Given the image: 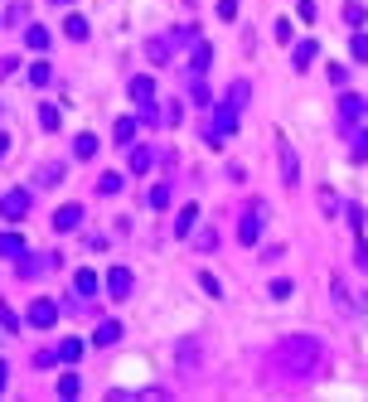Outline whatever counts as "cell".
I'll return each instance as SVG.
<instances>
[{
	"label": "cell",
	"mask_w": 368,
	"mask_h": 402,
	"mask_svg": "<svg viewBox=\"0 0 368 402\" xmlns=\"http://www.w3.org/2000/svg\"><path fill=\"white\" fill-rule=\"evenodd\" d=\"M121 185H126V180H121L116 170H107V175L97 180V194H121Z\"/></svg>",
	"instance_id": "4316f807"
},
{
	"label": "cell",
	"mask_w": 368,
	"mask_h": 402,
	"mask_svg": "<svg viewBox=\"0 0 368 402\" xmlns=\"http://www.w3.org/2000/svg\"><path fill=\"white\" fill-rule=\"evenodd\" d=\"M272 359L291 373V378H310V373L320 369L325 349H320V339H315V334H286V339L272 349Z\"/></svg>",
	"instance_id": "6da1fadb"
},
{
	"label": "cell",
	"mask_w": 368,
	"mask_h": 402,
	"mask_svg": "<svg viewBox=\"0 0 368 402\" xmlns=\"http://www.w3.org/2000/svg\"><path fill=\"white\" fill-rule=\"evenodd\" d=\"M5 373H10V369H5V364H0V388H5Z\"/></svg>",
	"instance_id": "c3c4849f"
},
{
	"label": "cell",
	"mask_w": 368,
	"mask_h": 402,
	"mask_svg": "<svg viewBox=\"0 0 368 402\" xmlns=\"http://www.w3.org/2000/svg\"><path fill=\"white\" fill-rule=\"evenodd\" d=\"M83 359V339H63L59 344V364H78Z\"/></svg>",
	"instance_id": "603a6c76"
},
{
	"label": "cell",
	"mask_w": 368,
	"mask_h": 402,
	"mask_svg": "<svg viewBox=\"0 0 368 402\" xmlns=\"http://www.w3.org/2000/svg\"><path fill=\"white\" fill-rule=\"evenodd\" d=\"M0 257L20 262V257H24V238H20V233H0Z\"/></svg>",
	"instance_id": "ac0fdd59"
},
{
	"label": "cell",
	"mask_w": 368,
	"mask_h": 402,
	"mask_svg": "<svg viewBox=\"0 0 368 402\" xmlns=\"http://www.w3.org/2000/svg\"><path fill=\"white\" fill-rule=\"evenodd\" d=\"M59 180H63V165H44V170L34 175V185H44V190H54Z\"/></svg>",
	"instance_id": "484cf974"
},
{
	"label": "cell",
	"mask_w": 368,
	"mask_h": 402,
	"mask_svg": "<svg viewBox=\"0 0 368 402\" xmlns=\"http://www.w3.org/2000/svg\"><path fill=\"white\" fill-rule=\"evenodd\" d=\"M180 121V102H165V111H160V126H175Z\"/></svg>",
	"instance_id": "74e56055"
},
{
	"label": "cell",
	"mask_w": 368,
	"mask_h": 402,
	"mask_svg": "<svg viewBox=\"0 0 368 402\" xmlns=\"http://www.w3.org/2000/svg\"><path fill=\"white\" fill-rule=\"evenodd\" d=\"M49 364H59V349H54V354H49V349L34 354V369H49Z\"/></svg>",
	"instance_id": "60d3db41"
},
{
	"label": "cell",
	"mask_w": 368,
	"mask_h": 402,
	"mask_svg": "<svg viewBox=\"0 0 368 402\" xmlns=\"http://www.w3.org/2000/svg\"><path fill=\"white\" fill-rule=\"evenodd\" d=\"M276 44H291V20H276Z\"/></svg>",
	"instance_id": "ee69618b"
},
{
	"label": "cell",
	"mask_w": 368,
	"mask_h": 402,
	"mask_svg": "<svg viewBox=\"0 0 368 402\" xmlns=\"http://www.w3.org/2000/svg\"><path fill=\"white\" fill-rule=\"evenodd\" d=\"M368 155V131H359V136H354V160H364Z\"/></svg>",
	"instance_id": "7bdbcfd3"
},
{
	"label": "cell",
	"mask_w": 368,
	"mask_h": 402,
	"mask_svg": "<svg viewBox=\"0 0 368 402\" xmlns=\"http://www.w3.org/2000/svg\"><path fill=\"white\" fill-rule=\"evenodd\" d=\"M24 213H29V194H24V190H10V194H0V218H5V223H20Z\"/></svg>",
	"instance_id": "52a82bcc"
},
{
	"label": "cell",
	"mask_w": 368,
	"mask_h": 402,
	"mask_svg": "<svg viewBox=\"0 0 368 402\" xmlns=\"http://www.w3.org/2000/svg\"><path fill=\"white\" fill-rule=\"evenodd\" d=\"M218 20H238V0H218Z\"/></svg>",
	"instance_id": "b9f144b4"
},
{
	"label": "cell",
	"mask_w": 368,
	"mask_h": 402,
	"mask_svg": "<svg viewBox=\"0 0 368 402\" xmlns=\"http://www.w3.org/2000/svg\"><path fill=\"white\" fill-rule=\"evenodd\" d=\"M247 98H252V88H247V83H233V88H228V107H238V111H243Z\"/></svg>",
	"instance_id": "f1b7e54d"
},
{
	"label": "cell",
	"mask_w": 368,
	"mask_h": 402,
	"mask_svg": "<svg viewBox=\"0 0 368 402\" xmlns=\"http://www.w3.org/2000/svg\"><path fill=\"white\" fill-rule=\"evenodd\" d=\"M296 15H300V20H315V0H300V5H296Z\"/></svg>",
	"instance_id": "bcb514c9"
},
{
	"label": "cell",
	"mask_w": 368,
	"mask_h": 402,
	"mask_svg": "<svg viewBox=\"0 0 368 402\" xmlns=\"http://www.w3.org/2000/svg\"><path fill=\"white\" fill-rule=\"evenodd\" d=\"M315 54H320V44H315V39H300V44H296V54H291V63H296V73H305V68L315 63Z\"/></svg>",
	"instance_id": "4fadbf2b"
},
{
	"label": "cell",
	"mask_w": 368,
	"mask_h": 402,
	"mask_svg": "<svg viewBox=\"0 0 368 402\" xmlns=\"http://www.w3.org/2000/svg\"><path fill=\"white\" fill-rule=\"evenodd\" d=\"M339 116H344V121H359V116H368V102L354 98V93H344V98H339Z\"/></svg>",
	"instance_id": "2e32d148"
},
{
	"label": "cell",
	"mask_w": 368,
	"mask_h": 402,
	"mask_svg": "<svg viewBox=\"0 0 368 402\" xmlns=\"http://www.w3.org/2000/svg\"><path fill=\"white\" fill-rule=\"evenodd\" d=\"M344 20H349V24L359 29V24H364V20H368V10H364V5H344Z\"/></svg>",
	"instance_id": "d590c367"
},
{
	"label": "cell",
	"mask_w": 368,
	"mask_h": 402,
	"mask_svg": "<svg viewBox=\"0 0 368 402\" xmlns=\"http://www.w3.org/2000/svg\"><path fill=\"white\" fill-rule=\"evenodd\" d=\"M146 54H151V63H170V54H175V34L151 39V44H146Z\"/></svg>",
	"instance_id": "9a60e30c"
},
{
	"label": "cell",
	"mask_w": 368,
	"mask_h": 402,
	"mask_svg": "<svg viewBox=\"0 0 368 402\" xmlns=\"http://www.w3.org/2000/svg\"><path fill=\"white\" fill-rule=\"evenodd\" d=\"M189 98L199 102V107H208V102H213V98H208V83H204V73H194V83H189Z\"/></svg>",
	"instance_id": "83f0119b"
},
{
	"label": "cell",
	"mask_w": 368,
	"mask_h": 402,
	"mask_svg": "<svg viewBox=\"0 0 368 402\" xmlns=\"http://www.w3.org/2000/svg\"><path fill=\"white\" fill-rule=\"evenodd\" d=\"M63 34H68V39H88V20H83V15H68V20H63Z\"/></svg>",
	"instance_id": "cb8c5ba5"
},
{
	"label": "cell",
	"mask_w": 368,
	"mask_h": 402,
	"mask_svg": "<svg viewBox=\"0 0 368 402\" xmlns=\"http://www.w3.org/2000/svg\"><path fill=\"white\" fill-rule=\"evenodd\" d=\"M276 155H281V185H286V190H296L300 165H296V150H291V141H286V136H276Z\"/></svg>",
	"instance_id": "5b68a950"
},
{
	"label": "cell",
	"mask_w": 368,
	"mask_h": 402,
	"mask_svg": "<svg viewBox=\"0 0 368 402\" xmlns=\"http://www.w3.org/2000/svg\"><path fill=\"white\" fill-rule=\"evenodd\" d=\"M131 102H136V107H155V78L136 73V78H131Z\"/></svg>",
	"instance_id": "9c48e42d"
},
{
	"label": "cell",
	"mask_w": 368,
	"mask_h": 402,
	"mask_svg": "<svg viewBox=\"0 0 368 402\" xmlns=\"http://www.w3.org/2000/svg\"><path fill=\"white\" fill-rule=\"evenodd\" d=\"M208 63H213V49H208V39H204V44H194V59H189V68H194V73H208Z\"/></svg>",
	"instance_id": "ffe728a7"
},
{
	"label": "cell",
	"mask_w": 368,
	"mask_h": 402,
	"mask_svg": "<svg viewBox=\"0 0 368 402\" xmlns=\"http://www.w3.org/2000/svg\"><path fill=\"white\" fill-rule=\"evenodd\" d=\"M78 393H83L78 373H63V378H59V398H78Z\"/></svg>",
	"instance_id": "f546056e"
},
{
	"label": "cell",
	"mask_w": 368,
	"mask_h": 402,
	"mask_svg": "<svg viewBox=\"0 0 368 402\" xmlns=\"http://www.w3.org/2000/svg\"><path fill=\"white\" fill-rule=\"evenodd\" d=\"M97 286H102V281H97V272H88V267L73 277V291H78L83 301H92V296H97Z\"/></svg>",
	"instance_id": "e0dca14e"
},
{
	"label": "cell",
	"mask_w": 368,
	"mask_h": 402,
	"mask_svg": "<svg viewBox=\"0 0 368 402\" xmlns=\"http://www.w3.org/2000/svg\"><path fill=\"white\" fill-rule=\"evenodd\" d=\"M238 131V107H213V116H208V126H204V136H208V146H223L228 136Z\"/></svg>",
	"instance_id": "3957f363"
},
{
	"label": "cell",
	"mask_w": 368,
	"mask_h": 402,
	"mask_svg": "<svg viewBox=\"0 0 368 402\" xmlns=\"http://www.w3.org/2000/svg\"><path fill=\"white\" fill-rule=\"evenodd\" d=\"M151 165H155V150H151V146H136V150H131V175H146Z\"/></svg>",
	"instance_id": "d6986e66"
},
{
	"label": "cell",
	"mask_w": 368,
	"mask_h": 402,
	"mask_svg": "<svg viewBox=\"0 0 368 402\" xmlns=\"http://www.w3.org/2000/svg\"><path fill=\"white\" fill-rule=\"evenodd\" d=\"M112 136H116V146H131V141H136V116H121V121L112 126Z\"/></svg>",
	"instance_id": "44dd1931"
},
{
	"label": "cell",
	"mask_w": 368,
	"mask_h": 402,
	"mask_svg": "<svg viewBox=\"0 0 368 402\" xmlns=\"http://www.w3.org/2000/svg\"><path fill=\"white\" fill-rule=\"evenodd\" d=\"M267 291H272V301H286V296H291V281H286V277H276Z\"/></svg>",
	"instance_id": "8d00e7d4"
},
{
	"label": "cell",
	"mask_w": 368,
	"mask_h": 402,
	"mask_svg": "<svg viewBox=\"0 0 368 402\" xmlns=\"http://www.w3.org/2000/svg\"><path fill=\"white\" fill-rule=\"evenodd\" d=\"M131 286H136V281H131V272H126V267H112V272H107V296H112V301H126V296H131Z\"/></svg>",
	"instance_id": "ba28073f"
},
{
	"label": "cell",
	"mask_w": 368,
	"mask_h": 402,
	"mask_svg": "<svg viewBox=\"0 0 368 402\" xmlns=\"http://www.w3.org/2000/svg\"><path fill=\"white\" fill-rule=\"evenodd\" d=\"M54 267H59V257H54V252H24V257L15 262L20 281H34V277H44V272H54Z\"/></svg>",
	"instance_id": "277c9868"
},
{
	"label": "cell",
	"mask_w": 368,
	"mask_h": 402,
	"mask_svg": "<svg viewBox=\"0 0 368 402\" xmlns=\"http://www.w3.org/2000/svg\"><path fill=\"white\" fill-rule=\"evenodd\" d=\"M5 150H10V136H5V131H0V155H5Z\"/></svg>",
	"instance_id": "7dc6e473"
},
{
	"label": "cell",
	"mask_w": 368,
	"mask_h": 402,
	"mask_svg": "<svg viewBox=\"0 0 368 402\" xmlns=\"http://www.w3.org/2000/svg\"><path fill=\"white\" fill-rule=\"evenodd\" d=\"M199 247H204V252H213V247H218V233H213V228H204V233H199Z\"/></svg>",
	"instance_id": "ab89813d"
},
{
	"label": "cell",
	"mask_w": 368,
	"mask_h": 402,
	"mask_svg": "<svg viewBox=\"0 0 368 402\" xmlns=\"http://www.w3.org/2000/svg\"><path fill=\"white\" fill-rule=\"evenodd\" d=\"M24 320H29L34 330H49V325L59 320V305L49 301V296H39V301H29V310H24Z\"/></svg>",
	"instance_id": "8992f818"
},
{
	"label": "cell",
	"mask_w": 368,
	"mask_h": 402,
	"mask_svg": "<svg viewBox=\"0 0 368 402\" xmlns=\"http://www.w3.org/2000/svg\"><path fill=\"white\" fill-rule=\"evenodd\" d=\"M199 286H204V296H213V301H218V296H223V286H218V277H208V272H204V277H199Z\"/></svg>",
	"instance_id": "e575fe53"
},
{
	"label": "cell",
	"mask_w": 368,
	"mask_h": 402,
	"mask_svg": "<svg viewBox=\"0 0 368 402\" xmlns=\"http://www.w3.org/2000/svg\"><path fill=\"white\" fill-rule=\"evenodd\" d=\"M0 330H10V334L20 330V315H15V310H10L5 301H0Z\"/></svg>",
	"instance_id": "4dcf8cb0"
},
{
	"label": "cell",
	"mask_w": 368,
	"mask_h": 402,
	"mask_svg": "<svg viewBox=\"0 0 368 402\" xmlns=\"http://www.w3.org/2000/svg\"><path fill=\"white\" fill-rule=\"evenodd\" d=\"M39 126H44V131H59V111H54V107H39Z\"/></svg>",
	"instance_id": "836d02e7"
},
{
	"label": "cell",
	"mask_w": 368,
	"mask_h": 402,
	"mask_svg": "<svg viewBox=\"0 0 368 402\" xmlns=\"http://www.w3.org/2000/svg\"><path fill=\"white\" fill-rule=\"evenodd\" d=\"M78 223H83V203H63V208L54 213V228H59V233H73Z\"/></svg>",
	"instance_id": "8fae6325"
},
{
	"label": "cell",
	"mask_w": 368,
	"mask_h": 402,
	"mask_svg": "<svg viewBox=\"0 0 368 402\" xmlns=\"http://www.w3.org/2000/svg\"><path fill=\"white\" fill-rule=\"evenodd\" d=\"M29 83H34V88H49V63H34V68H29Z\"/></svg>",
	"instance_id": "d6a6232c"
},
{
	"label": "cell",
	"mask_w": 368,
	"mask_h": 402,
	"mask_svg": "<svg viewBox=\"0 0 368 402\" xmlns=\"http://www.w3.org/2000/svg\"><path fill=\"white\" fill-rule=\"evenodd\" d=\"M49 5H73V0H49Z\"/></svg>",
	"instance_id": "681fc988"
},
{
	"label": "cell",
	"mask_w": 368,
	"mask_h": 402,
	"mask_svg": "<svg viewBox=\"0 0 368 402\" xmlns=\"http://www.w3.org/2000/svg\"><path fill=\"white\" fill-rule=\"evenodd\" d=\"M354 262H359V267H368V242H364V238L354 242Z\"/></svg>",
	"instance_id": "f6af8a7d"
},
{
	"label": "cell",
	"mask_w": 368,
	"mask_h": 402,
	"mask_svg": "<svg viewBox=\"0 0 368 402\" xmlns=\"http://www.w3.org/2000/svg\"><path fill=\"white\" fill-rule=\"evenodd\" d=\"M116 339H121V320H102V325L92 330V344H97V349H112Z\"/></svg>",
	"instance_id": "7c38bea8"
},
{
	"label": "cell",
	"mask_w": 368,
	"mask_h": 402,
	"mask_svg": "<svg viewBox=\"0 0 368 402\" xmlns=\"http://www.w3.org/2000/svg\"><path fill=\"white\" fill-rule=\"evenodd\" d=\"M262 223H267V199H252V203H247V213L238 218V242H243V247H257Z\"/></svg>",
	"instance_id": "7a4b0ae2"
},
{
	"label": "cell",
	"mask_w": 368,
	"mask_h": 402,
	"mask_svg": "<svg viewBox=\"0 0 368 402\" xmlns=\"http://www.w3.org/2000/svg\"><path fill=\"white\" fill-rule=\"evenodd\" d=\"M24 44H29V49H49V29H44V24H29V29H24Z\"/></svg>",
	"instance_id": "d4e9b609"
},
{
	"label": "cell",
	"mask_w": 368,
	"mask_h": 402,
	"mask_svg": "<svg viewBox=\"0 0 368 402\" xmlns=\"http://www.w3.org/2000/svg\"><path fill=\"white\" fill-rule=\"evenodd\" d=\"M330 291H335V305H339L344 315H359V301L349 296V281H344V277H330Z\"/></svg>",
	"instance_id": "30bf717a"
},
{
	"label": "cell",
	"mask_w": 368,
	"mask_h": 402,
	"mask_svg": "<svg viewBox=\"0 0 368 402\" xmlns=\"http://www.w3.org/2000/svg\"><path fill=\"white\" fill-rule=\"evenodd\" d=\"M194 223H199V203H184L180 213H175V238H189Z\"/></svg>",
	"instance_id": "5bb4252c"
},
{
	"label": "cell",
	"mask_w": 368,
	"mask_h": 402,
	"mask_svg": "<svg viewBox=\"0 0 368 402\" xmlns=\"http://www.w3.org/2000/svg\"><path fill=\"white\" fill-rule=\"evenodd\" d=\"M165 203H170V190H165V185H155V190H151V208H165Z\"/></svg>",
	"instance_id": "f35d334b"
},
{
	"label": "cell",
	"mask_w": 368,
	"mask_h": 402,
	"mask_svg": "<svg viewBox=\"0 0 368 402\" xmlns=\"http://www.w3.org/2000/svg\"><path fill=\"white\" fill-rule=\"evenodd\" d=\"M73 155H78V160H92V155H97V136H92V131H83V136L73 141Z\"/></svg>",
	"instance_id": "7402d4cb"
},
{
	"label": "cell",
	"mask_w": 368,
	"mask_h": 402,
	"mask_svg": "<svg viewBox=\"0 0 368 402\" xmlns=\"http://www.w3.org/2000/svg\"><path fill=\"white\" fill-rule=\"evenodd\" d=\"M349 54L364 63V59H368V34H354V39H349Z\"/></svg>",
	"instance_id": "1f68e13d"
}]
</instances>
